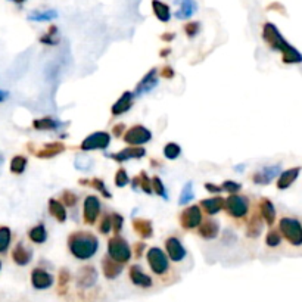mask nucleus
<instances>
[{
  "mask_svg": "<svg viewBox=\"0 0 302 302\" xmlns=\"http://www.w3.org/2000/svg\"><path fill=\"white\" fill-rule=\"evenodd\" d=\"M263 38L270 49L282 53L283 64L292 65V64H301L302 62L301 52L295 49L289 41H286L285 37L282 35V33L279 31V28L274 24L266 22L263 25Z\"/></svg>",
  "mask_w": 302,
  "mask_h": 302,
  "instance_id": "nucleus-1",
  "label": "nucleus"
},
{
  "mask_svg": "<svg viewBox=\"0 0 302 302\" xmlns=\"http://www.w3.org/2000/svg\"><path fill=\"white\" fill-rule=\"evenodd\" d=\"M67 246L69 253L78 261H89L99 251V239L93 232L75 230L68 236Z\"/></svg>",
  "mask_w": 302,
  "mask_h": 302,
  "instance_id": "nucleus-2",
  "label": "nucleus"
},
{
  "mask_svg": "<svg viewBox=\"0 0 302 302\" xmlns=\"http://www.w3.org/2000/svg\"><path fill=\"white\" fill-rule=\"evenodd\" d=\"M146 261L151 271L161 280H167L171 276V261L167 256L165 251H162L158 246H151L146 251Z\"/></svg>",
  "mask_w": 302,
  "mask_h": 302,
  "instance_id": "nucleus-3",
  "label": "nucleus"
},
{
  "mask_svg": "<svg viewBox=\"0 0 302 302\" xmlns=\"http://www.w3.org/2000/svg\"><path fill=\"white\" fill-rule=\"evenodd\" d=\"M224 211L230 219L236 221H246L251 214L249 198L242 195H229V198L224 199Z\"/></svg>",
  "mask_w": 302,
  "mask_h": 302,
  "instance_id": "nucleus-4",
  "label": "nucleus"
},
{
  "mask_svg": "<svg viewBox=\"0 0 302 302\" xmlns=\"http://www.w3.org/2000/svg\"><path fill=\"white\" fill-rule=\"evenodd\" d=\"M279 233L282 235V239L292 246L299 248L302 246V223L295 217H282L279 220Z\"/></svg>",
  "mask_w": 302,
  "mask_h": 302,
  "instance_id": "nucleus-5",
  "label": "nucleus"
},
{
  "mask_svg": "<svg viewBox=\"0 0 302 302\" xmlns=\"http://www.w3.org/2000/svg\"><path fill=\"white\" fill-rule=\"evenodd\" d=\"M106 255L109 258H112L114 261L125 266L132 260L133 252H132L128 242L122 236H112L108 240V253Z\"/></svg>",
  "mask_w": 302,
  "mask_h": 302,
  "instance_id": "nucleus-6",
  "label": "nucleus"
},
{
  "mask_svg": "<svg viewBox=\"0 0 302 302\" xmlns=\"http://www.w3.org/2000/svg\"><path fill=\"white\" fill-rule=\"evenodd\" d=\"M202 221H203V215H202V209L199 205L186 206L179 215V223H180L182 229L186 232L198 230Z\"/></svg>",
  "mask_w": 302,
  "mask_h": 302,
  "instance_id": "nucleus-7",
  "label": "nucleus"
},
{
  "mask_svg": "<svg viewBox=\"0 0 302 302\" xmlns=\"http://www.w3.org/2000/svg\"><path fill=\"white\" fill-rule=\"evenodd\" d=\"M122 139L128 146H143L152 140V132L142 124H136L125 130Z\"/></svg>",
  "mask_w": 302,
  "mask_h": 302,
  "instance_id": "nucleus-8",
  "label": "nucleus"
},
{
  "mask_svg": "<svg viewBox=\"0 0 302 302\" xmlns=\"http://www.w3.org/2000/svg\"><path fill=\"white\" fill-rule=\"evenodd\" d=\"M111 145V135L106 132H95L89 135L80 145L81 152H92V151H105Z\"/></svg>",
  "mask_w": 302,
  "mask_h": 302,
  "instance_id": "nucleus-9",
  "label": "nucleus"
},
{
  "mask_svg": "<svg viewBox=\"0 0 302 302\" xmlns=\"http://www.w3.org/2000/svg\"><path fill=\"white\" fill-rule=\"evenodd\" d=\"M102 203L96 195L85 196L83 203V221L87 226H95L101 217Z\"/></svg>",
  "mask_w": 302,
  "mask_h": 302,
  "instance_id": "nucleus-10",
  "label": "nucleus"
},
{
  "mask_svg": "<svg viewBox=\"0 0 302 302\" xmlns=\"http://www.w3.org/2000/svg\"><path fill=\"white\" fill-rule=\"evenodd\" d=\"M164 246H165L167 256L169 258V261H172V263H182L186 258V255H187V251H186L183 242L177 236H169V237H167Z\"/></svg>",
  "mask_w": 302,
  "mask_h": 302,
  "instance_id": "nucleus-11",
  "label": "nucleus"
},
{
  "mask_svg": "<svg viewBox=\"0 0 302 302\" xmlns=\"http://www.w3.org/2000/svg\"><path fill=\"white\" fill-rule=\"evenodd\" d=\"M28 149L31 151V153H34L37 158L40 159H51L55 158L58 155H61L62 152L67 151V146L64 142H52V143H46L45 146H41L40 149H34V146L31 143H28Z\"/></svg>",
  "mask_w": 302,
  "mask_h": 302,
  "instance_id": "nucleus-12",
  "label": "nucleus"
},
{
  "mask_svg": "<svg viewBox=\"0 0 302 302\" xmlns=\"http://www.w3.org/2000/svg\"><path fill=\"white\" fill-rule=\"evenodd\" d=\"M31 286H33L35 290H46V289H51L53 283H55V277L53 274L49 273L46 269H41V267H35L31 271Z\"/></svg>",
  "mask_w": 302,
  "mask_h": 302,
  "instance_id": "nucleus-13",
  "label": "nucleus"
},
{
  "mask_svg": "<svg viewBox=\"0 0 302 302\" xmlns=\"http://www.w3.org/2000/svg\"><path fill=\"white\" fill-rule=\"evenodd\" d=\"M158 83H159L158 81V69L152 68L143 75V78L136 85L135 92H133L135 98H140V96H143L146 93H151L152 90L158 85Z\"/></svg>",
  "mask_w": 302,
  "mask_h": 302,
  "instance_id": "nucleus-14",
  "label": "nucleus"
},
{
  "mask_svg": "<svg viewBox=\"0 0 302 302\" xmlns=\"http://www.w3.org/2000/svg\"><path fill=\"white\" fill-rule=\"evenodd\" d=\"M128 279L130 282L140 289H151L153 286V279L149 274H146L139 264H133L128 269Z\"/></svg>",
  "mask_w": 302,
  "mask_h": 302,
  "instance_id": "nucleus-15",
  "label": "nucleus"
},
{
  "mask_svg": "<svg viewBox=\"0 0 302 302\" xmlns=\"http://www.w3.org/2000/svg\"><path fill=\"white\" fill-rule=\"evenodd\" d=\"M280 168L282 164H276V165H269V167L261 168L260 171L252 174V182L258 186H267L270 185L276 176L280 174Z\"/></svg>",
  "mask_w": 302,
  "mask_h": 302,
  "instance_id": "nucleus-16",
  "label": "nucleus"
},
{
  "mask_svg": "<svg viewBox=\"0 0 302 302\" xmlns=\"http://www.w3.org/2000/svg\"><path fill=\"white\" fill-rule=\"evenodd\" d=\"M108 156L119 164H122L130 159H142L143 156H146V149L143 146H127L117 153H109Z\"/></svg>",
  "mask_w": 302,
  "mask_h": 302,
  "instance_id": "nucleus-17",
  "label": "nucleus"
},
{
  "mask_svg": "<svg viewBox=\"0 0 302 302\" xmlns=\"http://www.w3.org/2000/svg\"><path fill=\"white\" fill-rule=\"evenodd\" d=\"M98 282V271L93 266H84L77 273V286L80 289H90Z\"/></svg>",
  "mask_w": 302,
  "mask_h": 302,
  "instance_id": "nucleus-18",
  "label": "nucleus"
},
{
  "mask_svg": "<svg viewBox=\"0 0 302 302\" xmlns=\"http://www.w3.org/2000/svg\"><path fill=\"white\" fill-rule=\"evenodd\" d=\"M11 258L18 267H25L33 260V251L30 248H27L24 242H18L11 252Z\"/></svg>",
  "mask_w": 302,
  "mask_h": 302,
  "instance_id": "nucleus-19",
  "label": "nucleus"
},
{
  "mask_svg": "<svg viewBox=\"0 0 302 302\" xmlns=\"http://www.w3.org/2000/svg\"><path fill=\"white\" fill-rule=\"evenodd\" d=\"M245 223H246V237L258 239L263 233V229H264V221L260 215V211L258 209L252 211Z\"/></svg>",
  "mask_w": 302,
  "mask_h": 302,
  "instance_id": "nucleus-20",
  "label": "nucleus"
},
{
  "mask_svg": "<svg viewBox=\"0 0 302 302\" xmlns=\"http://www.w3.org/2000/svg\"><path fill=\"white\" fill-rule=\"evenodd\" d=\"M258 211H260V215H261L263 221L269 227H273L274 223H276V219H277V212H276L274 203L270 201L269 198H261L260 202H258Z\"/></svg>",
  "mask_w": 302,
  "mask_h": 302,
  "instance_id": "nucleus-21",
  "label": "nucleus"
},
{
  "mask_svg": "<svg viewBox=\"0 0 302 302\" xmlns=\"http://www.w3.org/2000/svg\"><path fill=\"white\" fill-rule=\"evenodd\" d=\"M133 103H135V95H133V92H124V93L119 96V99L112 105V108H111V115H112V117H119V115L128 112V111L132 109Z\"/></svg>",
  "mask_w": 302,
  "mask_h": 302,
  "instance_id": "nucleus-22",
  "label": "nucleus"
},
{
  "mask_svg": "<svg viewBox=\"0 0 302 302\" xmlns=\"http://www.w3.org/2000/svg\"><path fill=\"white\" fill-rule=\"evenodd\" d=\"M122 271H124V266L122 264L114 261L108 255L103 256V260H102V273H103V276H105L106 280H115V279H118L121 276Z\"/></svg>",
  "mask_w": 302,
  "mask_h": 302,
  "instance_id": "nucleus-23",
  "label": "nucleus"
},
{
  "mask_svg": "<svg viewBox=\"0 0 302 302\" xmlns=\"http://www.w3.org/2000/svg\"><path fill=\"white\" fill-rule=\"evenodd\" d=\"M69 122H62L53 117L37 118L33 121V128L37 132H58L59 128L68 125Z\"/></svg>",
  "mask_w": 302,
  "mask_h": 302,
  "instance_id": "nucleus-24",
  "label": "nucleus"
},
{
  "mask_svg": "<svg viewBox=\"0 0 302 302\" xmlns=\"http://www.w3.org/2000/svg\"><path fill=\"white\" fill-rule=\"evenodd\" d=\"M198 235L201 236L205 240H214L220 235V224L217 220L206 219L201 223V226L198 227Z\"/></svg>",
  "mask_w": 302,
  "mask_h": 302,
  "instance_id": "nucleus-25",
  "label": "nucleus"
},
{
  "mask_svg": "<svg viewBox=\"0 0 302 302\" xmlns=\"http://www.w3.org/2000/svg\"><path fill=\"white\" fill-rule=\"evenodd\" d=\"M174 5H177V8H179L174 14V17L177 19H189L198 11L196 0H174Z\"/></svg>",
  "mask_w": 302,
  "mask_h": 302,
  "instance_id": "nucleus-26",
  "label": "nucleus"
},
{
  "mask_svg": "<svg viewBox=\"0 0 302 302\" xmlns=\"http://www.w3.org/2000/svg\"><path fill=\"white\" fill-rule=\"evenodd\" d=\"M202 212H205L208 217L217 215L220 211L224 209V198L223 196H214V198H208V199H202L199 202Z\"/></svg>",
  "mask_w": 302,
  "mask_h": 302,
  "instance_id": "nucleus-27",
  "label": "nucleus"
},
{
  "mask_svg": "<svg viewBox=\"0 0 302 302\" xmlns=\"http://www.w3.org/2000/svg\"><path fill=\"white\" fill-rule=\"evenodd\" d=\"M299 172H301V167H293L282 171L279 174V179H277V189L279 190H286L289 189L290 186L295 183V180L299 177Z\"/></svg>",
  "mask_w": 302,
  "mask_h": 302,
  "instance_id": "nucleus-28",
  "label": "nucleus"
},
{
  "mask_svg": "<svg viewBox=\"0 0 302 302\" xmlns=\"http://www.w3.org/2000/svg\"><path fill=\"white\" fill-rule=\"evenodd\" d=\"M48 209H49V214L56 221H59V223H65L67 221V208L64 206V203L59 201V199L51 198L49 203H48Z\"/></svg>",
  "mask_w": 302,
  "mask_h": 302,
  "instance_id": "nucleus-29",
  "label": "nucleus"
},
{
  "mask_svg": "<svg viewBox=\"0 0 302 302\" xmlns=\"http://www.w3.org/2000/svg\"><path fill=\"white\" fill-rule=\"evenodd\" d=\"M133 230L136 235L140 236L142 239H151L153 236V226L151 220L146 219H135L133 220Z\"/></svg>",
  "mask_w": 302,
  "mask_h": 302,
  "instance_id": "nucleus-30",
  "label": "nucleus"
},
{
  "mask_svg": "<svg viewBox=\"0 0 302 302\" xmlns=\"http://www.w3.org/2000/svg\"><path fill=\"white\" fill-rule=\"evenodd\" d=\"M27 235H28L30 242H33L35 245H43L48 240V229H46L45 223H38L28 230Z\"/></svg>",
  "mask_w": 302,
  "mask_h": 302,
  "instance_id": "nucleus-31",
  "label": "nucleus"
},
{
  "mask_svg": "<svg viewBox=\"0 0 302 302\" xmlns=\"http://www.w3.org/2000/svg\"><path fill=\"white\" fill-rule=\"evenodd\" d=\"M152 11L155 14V17L161 22H168L171 19V9L167 3L161 2V0H152Z\"/></svg>",
  "mask_w": 302,
  "mask_h": 302,
  "instance_id": "nucleus-32",
  "label": "nucleus"
},
{
  "mask_svg": "<svg viewBox=\"0 0 302 302\" xmlns=\"http://www.w3.org/2000/svg\"><path fill=\"white\" fill-rule=\"evenodd\" d=\"M27 164H28V159L24 156V155H15L12 159H11V164H9V169L12 174L15 176H21L25 172L27 169Z\"/></svg>",
  "mask_w": 302,
  "mask_h": 302,
  "instance_id": "nucleus-33",
  "label": "nucleus"
},
{
  "mask_svg": "<svg viewBox=\"0 0 302 302\" xmlns=\"http://www.w3.org/2000/svg\"><path fill=\"white\" fill-rule=\"evenodd\" d=\"M58 18V12L55 9H46V11H34L28 15V21L34 22H48Z\"/></svg>",
  "mask_w": 302,
  "mask_h": 302,
  "instance_id": "nucleus-34",
  "label": "nucleus"
},
{
  "mask_svg": "<svg viewBox=\"0 0 302 302\" xmlns=\"http://www.w3.org/2000/svg\"><path fill=\"white\" fill-rule=\"evenodd\" d=\"M12 243V230L8 226H0V255H5Z\"/></svg>",
  "mask_w": 302,
  "mask_h": 302,
  "instance_id": "nucleus-35",
  "label": "nucleus"
},
{
  "mask_svg": "<svg viewBox=\"0 0 302 302\" xmlns=\"http://www.w3.org/2000/svg\"><path fill=\"white\" fill-rule=\"evenodd\" d=\"M38 41L45 46H56L59 38H58V27L56 25H51L49 30L43 35H40Z\"/></svg>",
  "mask_w": 302,
  "mask_h": 302,
  "instance_id": "nucleus-36",
  "label": "nucleus"
},
{
  "mask_svg": "<svg viewBox=\"0 0 302 302\" xmlns=\"http://www.w3.org/2000/svg\"><path fill=\"white\" fill-rule=\"evenodd\" d=\"M71 282V274L67 269L59 270V274H58V292L59 295H65L68 293V286Z\"/></svg>",
  "mask_w": 302,
  "mask_h": 302,
  "instance_id": "nucleus-37",
  "label": "nucleus"
},
{
  "mask_svg": "<svg viewBox=\"0 0 302 302\" xmlns=\"http://www.w3.org/2000/svg\"><path fill=\"white\" fill-rule=\"evenodd\" d=\"M59 201L64 203V206L65 208H74V206H77V203L80 201V198H78V195L77 193H74L72 190H64L62 193H61V196H59Z\"/></svg>",
  "mask_w": 302,
  "mask_h": 302,
  "instance_id": "nucleus-38",
  "label": "nucleus"
},
{
  "mask_svg": "<svg viewBox=\"0 0 302 302\" xmlns=\"http://www.w3.org/2000/svg\"><path fill=\"white\" fill-rule=\"evenodd\" d=\"M89 187H93V189H96V190L101 193L105 199H112V195H111V192L108 190V187H106V185H105V182H103L102 179H99V177L90 179V182H89Z\"/></svg>",
  "mask_w": 302,
  "mask_h": 302,
  "instance_id": "nucleus-39",
  "label": "nucleus"
},
{
  "mask_svg": "<svg viewBox=\"0 0 302 302\" xmlns=\"http://www.w3.org/2000/svg\"><path fill=\"white\" fill-rule=\"evenodd\" d=\"M151 180H152V192H153L155 195H158L159 198H162V199L168 201V192H167V189H165V186H164V183H162V180H161L158 176H153Z\"/></svg>",
  "mask_w": 302,
  "mask_h": 302,
  "instance_id": "nucleus-40",
  "label": "nucleus"
},
{
  "mask_svg": "<svg viewBox=\"0 0 302 302\" xmlns=\"http://www.w3.org/2000/svg\"><path fill=\"white\" fill-rule=\"evenodd\" d=\"M182 155V148L179 143H174V142H169L164 146V156L167 158L168 161H174L177 159L179 156Z\"/></svg>",
  "mask_w": 302,
  "mask_h": 302,
  "instance_id": "nucleus-41",
  "label": "nucleus"
},
{
  "mask_svg": "<svg viewBox=\"0 0 302 302\" xmlns=\"http://www.w3.org/2000/svg\"><path fill=\"white\" fill-rule=\"evenodd\" d=\"M98 230H99L101 235H109L111 233V230H112V217H111V214H108V212L101 214Z\"/></svg>",
  "mask_w": 302,
  "mask_h": 302,
  "instance_id": "nucleus-42",
  "label": "nucleus"
},
{
  "mask_svg": "<svg viewBox=\"0 0 302 302\" xmlns=\"http://www.w3.org/2000/svg\"><path fill=\"white\" fill-rule=\"evenodd\" d=\"M195 199V192H193V183L192 182H187L183 189H182V193H180V198H179V203L180 205H186L189 202Z\"/></svg>",
  "mask_w": 302,
  "mask_h": 302,
  "instance_id": "nucleus-43",
  "label": "nucleus"
},
{
  "mask_svg": "<svg viewBox=\"0 0 302 302\" xmlns=\"http://www.w3.org/2000/svg\"><path fill=\"white\" fill-rule=\"evenodd\" d=\"M137 177H139V187L146 193V195H152L153 192H152V180L151 177L148 176V172L145 171V169H142L139 174H137Z\"/></svg>",
  "mask_w": 302,
  "mask_h": 302,
  "instance_id": "nucleus-44",
  "label": "nucleus"
},
{
  "mask_svg": "<svg viewBox=\"0 0 302 302\" xmlns=\"http://www.w3.org/2000/svg\"><path fill=\"white\" fill-rule=\"evenodd\" d=\"M282 243V235L279 233L277 229H270L266 235V245L269 248H277Z\"/></svg>",
  "mask_w": 302,
  "mask_h": 302,
  "instance_id": "nucleus-45",
  "label": "nucleus"
},
{
  "mask_svg": "<svg viewBox=\"0 0 302 302\" xmlns=\"http://www.w3.org/2000/svg\"><path fill=\"white\" fill-rule=\"evenodd\" d=\"M114 182H115V186H117V187H124V186H127L130 183V177H128V172H127L125 168H118L117 172H115Z\"/></svg>",
  "mask_w": 302,
  "mask_h": 302,
  "instance_id": "nucleus-46",
  "label": "nucleus"
},
{
  "mask_svg": "<svg viewBox=\"0 0 302 302\" xmlns=\"http://www.w3.org/2000/svg\"><path fill=\"white\" fill-rule=\"evenodd\" d=\"M220 186H221L223 192H227L229 195H237L242 190V185L235 182V180H226V182H223V185Z\"/></svg>",
  "mask_w": 302,
  "mask_h": 302,
  "instance_id": "nucleus-47",
  "label": "nucleus"
},
{
  "mask_svg": "<svg viewBox=\"0 0 302 302\" xmlns=\"http://www.w3.org/2000/svg\"><path fill=\"white\" fill-rule=\"evenodd\" d=\"M111 217H112V232H114V236H121L122 227H124V217L119 212L111 214Z\"/></svg>",
  "mask_w": 302,
  "mask_h": 302,
  "instance_id": "nucleus-48",
  "label": "nucleus"
},
{
  "mask_svg": "<svg viewBox=\"0 0 302 302\" xmlns=\"http://www.w3.org/2000/svg\"><path fill=\"white\" fill-rule=\"evenodd\" d=\"M183 30H185L186 35L189 38H195L199 34V31H201V24L196 22V21H190V22H187L185 27H183Z\"/></svg>",
  "mask_w": 302,
  "mask_h": 302,
  "instance_id": "nucleus-49",
  "label": "nucleus"
},
{
  "mask_svg": "<svg viewBox=\"0 0 302 302\" xmlns=\"http://www.w3.org/2000/svg\"><path fill=\"white\" fill-rule=\"evenodd\" d=\"M145 251H148V246H146V243L145 242H137L135 243V246H133V255H135L136 258L139 260V258H142L143 256V253Z\"/></svg>",
  "mask_w": 302,
  "mask_h": 302,
  "instance_id": "nucleus-50",
  "label": "nucleus"
},
{
  "mask_svg": "<svg viewBox=\"0 0 302 302\" xmlns=\"http://www.w3.org/2000/svg\"><path fill=\"white\" fill-rule=\"evenodd\" d=\"M159 75H161L162 78H165V80H172V78L176 77V71H174V68L172 67L165 65V67L161 68V71H159Z\"/></svg>",
  "mask_w": 302,
  "mask_h": 302,
  "instance_id": "nucleus-51",
  "label": "nucleus"
},
{
  "mask_svg": "<svg viewBox=\"0 0 302 302\" xmlns=\"http://www.w3.org/2000/svg\"><path fill=\"white\" fill-rule=\"evenodd\" d=\"M125 130H127L125 124H124V122H118V124H115V125L112 127V136H114L115 139H119V137H122V135L125 133Z\"/></svg>",
  "mask_w": 302,
  "mask_h": 302,
  "instance_id": "nucleus-52",
  "label": "nucleus"
},
{
  "mask_svg": "<svg viewBox=\"0 0 302 302\" xmlns=\"http://www.w3.org/2000/svg\"><path fill=\"white\" fill-rule=\"evenodd\" d=\"M203 187H205V190H206V192H209V193H214V195H220V193L223 192L221 186L214 185V183H205V185H203Z\"/></svg>",
  "mask_w": 302,
  "mask_h": 302,
  "instance_id": "nucleus-53",
  "label": "nucleus"
},
{
  "mask_svg": "<svg viewBox=\"0 0 302 302\" xmlns=\"http://www.w3.org/2000/svg\"><path fill=\"white\" fill-rule=\"evenodd\" d=\"M267 11H276V12H282L283 15H286L285 8L280 3H271L270 6H267Z\"/></svg>",
  "mask_w": 302,
  "mask_h": 302,
  "instance_id": "nucleus-54",
  "label": "nucleus"
},
{
  "mask_svg": "<svg viewBox=\"0 0 302 302\" xmlns=\"http://www.w3.org/2000/svg\"><path fill=\"white\" fill-rule=\"evenodd\" d=\"M176 38V33H164L161 35V40L162 41H165V43H169V41H172Z\"/></svg>",
  "mask_w": 302,
  "mask_h": 302,
  "instance_id": "nucleus-55",
  "label": "nucleus"
},
{
  "mask_svg": "<svg viewBox=\"0 0 302 302\" xmlns=\"http://www.w3.org/2000/svg\"><path fill=\"white\" fill-rule=\"evenodd\" d=\"M169 55H171V49H169V48H165V49H161V51H159V56H161V58H168Z\"/></svg>",
  "mask_w": 302,
  "mask_h": 302,
  "instance_id": "nucleus-56",
  "label": "nucleus"
},
{
  "mask_svg": "<svg viewBox=\"0 0 302 302\" xmlns=\"http://www.w3.org/2000/svg\"><path fill=\"white\" fill-rule=\"evenodd\" d=\"M8 98H9V93H8V92H5V90H0V103L6 101Z\"/></svg>",
  "mask_w": 302,
  "mask_h": 302,
  "instance_id": "nucleus-57",
  "label": "nucleus"
},
{
  "mask_svg": "<svg viewBox=\"0 0 302 302\" xmlns=\"http://www.w3.org/2000/svg\"><path fill=\"white\" fill-rule=\"evenodd\" d=\"M132 186H133V189H135V190H137V187H139V177H137V176H136L135 179L132 180Z\"/></svg>",
  "mask_w": 302,
  "mask_h": 302,
  "instance_id": "nucleus-58",
  "label": "nucleus"
},
{
  "mask_svg": "<svg viewBox=\"0 0 302 302\" xmlns=\"http://www.w3.org/2000/svg\"><path fill=\"white\" fill-rule=\"evenodd\" d=\"M89 182H90V179H81V180H78V185L89 186Z\"/></svg>",
  "mask_w": 302,
  "mask_h": 302,
  "instance_id": "nucleus-59",
  "label": "nucleus"
},
{
  "mask_svg": "<svg viewBox=\"0 0 302 302\" xmlns=\"http://www.w3.org/2000/svg\"><path fill=\"white\" fill-rule=\"evenodd\" d=\"M151 164H152V167H156V168L161 167V165H159V162H158L156 159H151Z\"/></svg>",
  "mask_w": 302,
  "mask_h": 302,
  "instance_id": "nucleus-60",
  "label": "nucleus"
},
{
  "mask_svg": "<svg viewBox=\"0 0 302 302\" xmlns=\"http://www.w3.org/2000/svg\"><path fill=\"white\" fill-rule=\"evenodd\" d=\"M11 2H14V3H17V5H22V3H25L27 0H11Z\"/></svg>",
  "mask_w": 302,
  "mask_h": 302,
  "instance_id": "nucleus-61",
  "label": "nucleus"
},
{
  "mask_svg": "<svg viewBox=\"0 0 302 302\" xmlns=\"http://www.w3.org/2000/svg\"><path fill=\"white\" fill-rule=\"evenodd\" d=\"M243 168H245V165H239V167H236L235 169H236V171H242Z\"/></svg>",
  "mask_w": 302,
  "mask_h": 302,
  "instance_id": "nucleus-62",
  "label": "nucleus"
},
{
  "mask_svg": "<svg viewBox=\"0 0 302 302\" xmlns=\"http://www.w3.org/2000/svg\"><path fill=\"white\" fill-rule=\"evenodd\" d=\"M0 270H2V260H0Z\"/></svg>",
  "mask_w": 302,
  "mask_h": 302,
  "instance_id": "nucleus-63",
  "label": "nucleus"
},
{
  "mask_svg": "<svg viewBox=\"0 0 302 302\" xmlns=\"http://www.w3.org/2000/svg\"><path fill=\"white\" fill-rule=\"evenodd\" d=\"M0 161H2V158H0Z\"/></svg>",
  "mask_w": 302,
  "mask_h": 302,
  "instance_id": "nucleus-64",
  "label": "nucleus"
}]
</instances>
